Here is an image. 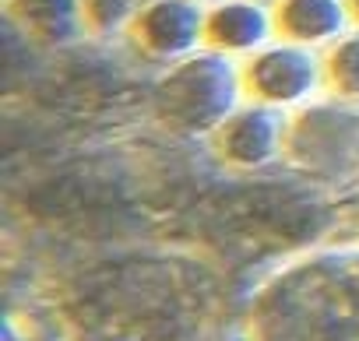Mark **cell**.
<instances>
[{
  "label": "cell",
  "instance_id": "obj_7",
  "mask_svg": "<svg viewBox=\"0 0 359 341\" xmlns=\"http://www.w3.org/2000/svg\"><path fill=\"white\" fill-rule=\"evenodd\" d=\"M278 36L327 50L355 29L348 0H275Z\"/></svg>",
  "mask_w": 359,
  "mask_h": 341
},
{
  "label": "cell",
  "instance_id": "obj_9",
  "mask_svg": "<svg viewBox=\"0 0 359 341\" xmlns=\"http://www.w3.org/2000/svg\"><path fill=\"white\" fill-rule=\"evenodd\" d=\"M324 57H327V88L341 102L359 106V25L345 32L338 43H331Z\"/></svg>",
  "mask_w": 359,
  "mask_h": 341
},
{
  "label": "cell",
  "instance_id": "obj_2",
  "mask_svg": "<svg viewBox=\"0 0 359 341\" xmlns=\"http://www.w3.org/2000/svg\"><path fill=\"white\" fill-rule=\"evenodd\" d=\"M247 102L243 64L212 46L169 64L155 88V106L180 134H215Z\"/></svg>",
  "mask_w": 359,
  "mask_h": 341
},
{
  "label": "cell",
  "instance_id": "obj_3",
  "mask_svg": "<svg viewBox=\"0 0 359 341\" xmlns=\"http://www.w3.org/2000/svg\"><path fill=\"white\" fill-rule=\"evenodd\" d=\"M243 81L247 99L299 109L327 88V57L320 53V46L278 36L275 43L243 60Z\"/></svg>",
  "mask_w": 359,
  "mask_h": 341
},
{
  "label": "cell",
  "instance_id": "obj_4",
  "mask_svg": "<svg viewBox=\"0 0 359 341\" xmlns=\"http://www.w3.org/2000/svg\"><path fill=\"white\" fill-rule=\"evenodd\" d=\"M212 137H215L219 155L229 165H236V169H264V165L278 162L282 151L289 148V137H292L289 109L247 99Z\"/></svg>",
  "mask_w": 359,
  "mask_h": 341
},
{
  "label": "cell",
  "instance_id": "obj_6",
  "mask_svg": "<svg viewBox=\"0 0 359 341\" xmlns=\"http://www.w3.org/2000/svg\"><path fill=\"white\" fill-rule=\"evenodd\" d=\"M278 39L271 0H215L208 4V46L236 60L254 57Z\"/></svg>",
  "mask_w": 359,
  "mask_h": 341
},
{
  "label": "cell",
  "instance_id": "obj_1",
  "mask_svg": "<svg viewBox=\"0 0 359 341\" xmlns=\"http://www.w3.org/2000/svg\"><path fill=\"white\" fill-rule=\"evenodd\" d=\"M254 341H359V246L324 250L264 285Z\"/></svg>",
  "mask_w": 359,
  "mask_h": 341
},
{
  "label": "cell",
  "instance_id": "obj_13",
  "mask_svg": "<svg viewBox=\"0 0 359 341\" xmlns=\"http://www.w3.org/2000/svg\"><path fill=\"white\" fill-rule=\"evenodd\" d=\"M271 4H275V0H271Z\"/></svg>",
  "mask_w": 359,
  "mask_h": 341
},
{
  "label": "cell",
  "instance_id": "obj_5",
  "mask_svg": "<svg viewBox=\"0 0 359 341\" xmlns=\"http://www.w3.org/2000/svg\"><path fill=\"white\" fill-rule=\"evenodd\" d=\"M130 32L148 57L176 64L208 46V4L201 0H144Z\"/></svg>",
  "mask_w": 359,
  "mask_h": 341
},
{
  "label": "cell",
  "instance_id": "obj_8",
  "mask_svg": "<svg viewBox=\"0 0 359 341\" xmlns=\"http://www.w3.org/2000/svg\"><path fill=\"white\" fill-rule=\"evenodd\" d=\"M15 18L43 43H71L85 25V0H11Z\"/></svg>",
  "mask_w": 359,
  "mask_h": 341
},
{
  "label": "cell",
  "instance_id": "obj_12",
  "mask_svg": "<svg viewBox=\"0 0 359 341\" xmlns=\"http://www.w3.org/2000/svg\"><path fill=\"white\" fill-rule=\"evenodd\" d=\"M201 4H215V0H201Z\"/></svg>",
  "mask_w": 359,
  "mask_h": 341
},
{
  "label": "cell",
  "instance_id": "obj_11",
  "mask_svg": "<svg viewBox=\"0 0 359 341\" xmlns=\"http://www.w3.org/2000/svg\"><path fill=\"white\" fill-rule=\"evenodd\" d=\"M348 8H352V18H355V25H359V0H348Z\"/></svg>",
  "mask_w": 359,
  "mask_h": 341
},
{
  "label": "cell",
  "instance_id": "obj_10",
  "mask_svg": "<svg viewBox=\"0 0 359 341\" xmlns=\"http://www.w3.org/2000/svg\"><path fill=\"white\" fill-rule=\"evenodd\" d=\"M144 0H85V25L92 32L113 36L134 25Z\"/></svg>",
  "mask_w": 359,
  "mask_h": 341
}]
</instances>
